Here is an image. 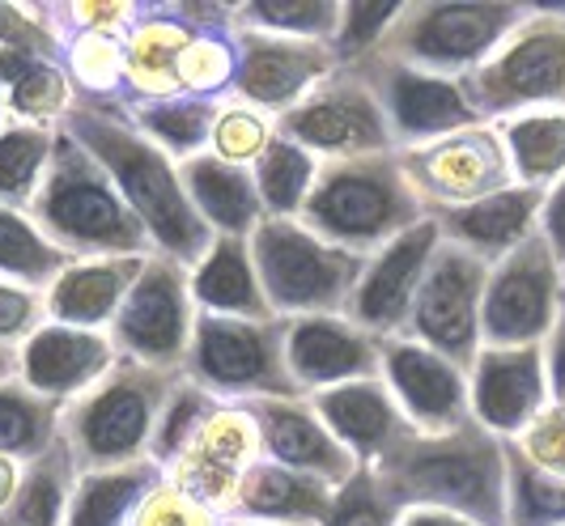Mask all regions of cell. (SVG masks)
Returning a JSON list of instances; mask_svg holds the SVG:
<instances>
[{"label":"cell","instance_id":"7","mask_svg":"<svg viewBox=\"0 0 565 526\" xmlns=\"http://www.w3.org/2000/svg\"><path fill=\"white\" fill-rule=\"evenodd\" d=\"M252 259L277 319L344 314L366 277V255L323 243L298 217H264L252 234Z\"/></svg>","mask_w":565,"mask_h":526},{"label":"cell","instance_id":"50","mask_svg":"<svg viewBox=\"0 0 565 526\" xmlns=\"http://www.w3.org/2000/svg\"><path fill=\"white\" fill-rule=\"evenodd\" d=\"M544 369H548V404L565 408V305L548 340H544Z\"/></svg>","mask_w":565,"mask_h":526},{"label":"cell","instance_id":"52","mask_svg":"<svg viewBox=\"0 0 565 526\" xmlns=\"http://www.w3.org/2000/svg\"><path fill=\"white\" fill-rule=\"evenodd\" d=\"M399 526H481V523H472L463 514H451V509H404Z\"/></svg>","mask_w":565,"mask_h":526},{"label":"cell","instance_id":"25","mask_svg":"<svg viewBox=\"0 0 565 526\" xmlns=\"http://www.w3.org/2000/svg\"><path fill=\"white\" fill-rule=\"evenodd\" d=\"M204 4H141L137 26L128 30V107L183 98L179 64L192 47Z\"/></svg>","mask_w":565,"mask_h":526},{"label":"cell","instance_id":"18","mask_svg":"<svg viewBox=\"0 0 565 526\" xmlns=\"http://www.w3.org/2000/svg\"><path fill=\"white\" fill-rule=\"evenodd\" d=\"M255 459H264L255 420L243 412V404H222L167 471V484L226 518Z\"/></svg>","mask_w":565,"mask_h":526},{"label":"cell","instance_id":"40","mask_svg":"<svg viewBox=\"0 0 565 526\" xmlns=\"http://www.w3.org/2000/svg\"><path fill=\"white\" fill-rule=\"evenodd\" d=\"M507 526H565V475L536 468L514 438H507Z\"/></svg>","mask_w":565,"mask_h":526},{"label":"cell","instance_id":"43","mask_svg":"<svg viewBox=\"0 0 565 526\" xmlns=\"http://www.w3.org/2000/svg\"><path fill=\"white\" fill-rule=\"evenodd\" d=\"M277 132V119L268 111H255L238 98H226L222 111H217V124H213V144L209 153L226 158V162H238V167H252L255 158L264 153V144Z\"/></svg>","mask_w":565,"mask_h":526},{"label":"cell","instance_id":"13","mask_svg":"<svg viewBox=\"0 0 565 526\" xmlns=\"http://www.w3.org/2000/svg\"><path fill=\"white\" fill-rule=\"evenodd\" d=\"M484 280H489V264H481L477 255L438 243L425 280L417 289V302L408 310L404 332L408 340H417L425 348L443 353L455 361L459 369L472 374V365L481 357V305H484Z\"/></svg>","mask_w":565,"mask_h":526},{"label":"cell","instance_id":"37","mask_svg":"<svg viewBox=\"0 0 565 526\" xmlns=\"http://www.w3.org/2000/svg\"><path fill=\"white\" fill-rule=\"evenodd\" d=\"M64 404L30 390L22 378L0 383V454L30 463L60 438Z\"/></svg>","mask_w":565,"mask_h":526},{"label":"cell","instance_id":"24","mask_svg":"<svg viewBox=\"0 0 565 526\" xmlns=\"http://www.w3.org/2000/svg\"><path fill=\"white\" fill-rule=\"evenodd\" d=\"M319 420L340 438V446L362 463V468H379L399 442L413 438L408 416L399 412L392 387L379 378H358V383H340V387H323L307 395Z\"/></svg>","mask_w":565,"mask_h":526},{"label":"cell","instance_id":"10","mask_svg":"<svg viewBox=\"0 0 565 526\" xmlns=\"http://www.w3.org/2000/svg\"><path fill=\"white\" fill-rule=\"evenodd\" d=\"M192 328H196L192 268L153 250L107 335L115 340L119 357L141 361L149 369L183 374L188 348H192Z\"/></svg>","mask_w":565,"mask_h":526},{"label":"cell","instance_id":"31","mask_svg":"<svg viewBox=\"0 0 565 526\" xmlns=\"http://www.w3.org/2000/svg\"><path fill=\"white\" fill-rule=\"evenodd\" d=\"M167 480V468L149 454L111 471H85L73 489L64 526H128L145 501L153 497Z\"/></svg>","mask_w":565,"mask_h":526},{"label":"cell","instance_id":"9","mask_svg":"<svg viewBox=\"0 0 565 526\" xmlns=\"http://www.w3.org/2000/svg\"><path fill=\"white\" fill-rule=\"evenodd\" d=\"M285 323L289 319H230L196 310L183 374L222 404H247L268 395L294 399L302 390L285 365Z\"/></svg>","mask_w":565,"mask_h":526},{"label":"cell","instance_id":"30","mask_svg":"<svg viewBox=\"0 0 565 526\" xmlns=\"http://www.w3.org/2000/svg\"><path fill=\"white\" fill-rule=\"evenodd\" d=\"M192 302L204 314L277 319L264 285H259V272H255L252 238H230V234L213 238V250L192 268Z\"/></svg>","mask_w":565,"mask_h":526},{"label":"cell","instance_id":"12","mask_svg":"<svg viewBox=\"0 0 565 526\" xmlns=\"http://www.w3.org/2000/svg\"><path fill=\"white\" fill-rule=\"evenodd\" d=\"M277 132L302 144L319 162L337 158H366V153H396L387 115L379 107L370 82L344 64L328 82H319L285 115H277Z\"/></svg>","mask_w":565,"mask_h":526},{"label":"cell","instance_id":"54","mask_svg":"<svg viewBox=\"0 0 565 526\" xmlns=\"http://www.w3.org/2000/svg\"><path fill=\"white\" fill-rule=\"evenodd\" d=\"M9 378H18V348L0 344V383H9Z\"/></svg>","mask_w":565,"mask_h":526},{"label":"cell","instance_id":"32","mask_svg":"<svg viewBox=\"0 0 565 526\" xmlns=\"http://www.w3.org/2000/svg\"><path fill=\"white\" fill-rule=\"evenodd\" d=\"M77 480L82 471L73 463V450L64 446V438H56L39 459L22 463L18 493L4 505L0 526H64Z\"/></svg>","mask_w":565,"mask_h":526},{"label":"cell","instance_id":"48","mask_svg":"<svg viewBox=\"0 0 565 526\" xmlns=\"http://www.w3.org/2000/svg\"><path fill=\"white\" fill-rule=\"evenodd\" d=\"M222 523H226L222 514H213L209 505L183 497L179 489H170L167 480H162V489L145 501L141 509H137V518L128 526H222Z\"/></svg>","mask_w":565,"mask_h":526},{"label":"cell","instance_id":"4","mask_svg":"<svg viewBox=\"0 0 565 526\" xmlns=\"http://www.w3.org/2000/svg\"><path fill=\"white\" fill-rule=\"evenodd\" d=\"M429 208L413 192L399 153H366V158H337L319 162L311 195L298 222L323 243L344 247L353 255H379L399 234L422 225Z\"/></svg>","mask_w":565,"mask_h":526},{"label":"cell","instance_id":"57","mask_svg":"<svg viewBox=\"0 0 565 526\" xmlns=\"http://www.w3.org/2000/svg\"><path fill=\"white\" fill-rule=\"evenodd\" d=\"M562 280H565V268H562Z\"/></svg>","mask_w":565,"mask_h":526},{"label":"cell","instance_id":"16","mask_svg":"<svg viewBox=\"0 0 565 526\" xmlns=\"http://www.w3.org/2000/svg\"><path fill=\"white\" fill-rule=\"evenodd\" d=\"M353 68L374 89L379 107L387 115L396 149H417V144H429V140L481 124L477 111L468 107V98H463V85L451 82V77H434V73L383 60L374 52L366 60H358Z\"/></svg>","mask_w":565,"mask_h":526},{"label":"cell","instance_id":"19","mask_svg":"<svg viewBox=\"0 0 565 526\" xmlns=\"http://www.w3.org/2000/svg\"><path fill=\"white\" fill-rule=\"evenodd\" d=\"M438 243H443V229L434 217H425L422 225L399 234L396 243H387L379 255H370L366 277L358 285L344 319L358 323L362 332L379 335V340H392L404 332L408 310L417 302V289H422L425 268H429Z\"/></svg>","mask_w":565,"mask_h":526},{"label":"cell","instance_id":"46","mask_svg":"<svg viewBox=\"0 0 565 526\" xmlns=\"http://www.w3.org/2000/svg\"><path fill=\"white\" fill-rule=\"evenodd\" d=\"M0 47L43 60L64 56V43L52 26V4H0Z\"/></svg>","mask_w":565,"mask_h":526},{"label":"cell","instance_id":"29","mask_svg":"<svg viewBox=\"0 0 565 526\" xmlns=\"http://www.w3.org/2000/svg\"><path fill=\"white\" fill-rule=\"evenodd\" d=\"M179 179H183V192L192 200V208L204 217L213 234L252 238L255 225L268 217L252 167L226 162L217 153H196V158L179 162Z\"/></svg>","mask_w":565,"mask_h":526},{"label":"cell","instance_id":"35","mask_svg":"<svg viewBox=\"0 0 565 526\" xmlns=\"http://www.w3.org/2000/svg\"><path fill=\"white\" fill-rule=\"evenodd\" d=\"M77 259L60 250L39 225L30 222L26 208L0 204V280L26 285V289H52Z\"/></svg>","mask_w":565,"mask_h":526},{"label":"cell","instance_id":"8","mask_svg":"<svg viewBox=\"0 0 565 526\" xmlns=\"http://www.w3.org/2000/svg\"><path fill=\"white\" fill-rule=\"evenodd\" d=\"M527 4L484 0V4H404L374 56L422 68L434 77L463 82L502 47L523 22Z\"/></svg>","mask_w":565,"mask_h":526},{"label":"cell","instance_id":"55","mask_svg":"<svg viewBox=\"0 0 565 526\" xmlns=\"http://www.w3.org/2000/svg\"><path fill=\"white\" fill-rule=\"evenodd\" d=\"M9 119V85H4V73H0V128Z\"/></svg>","mask_w":565,"mask_h":526},{"label":"cell","instance_id":"23","mask_svg":"<svg viewBox=\"0 0 565 526\" xmlns=\"http://www.w3.org/2000/svg\"><path fill=\"white\" fill-rule=\"evenodd\" d=\"M115 361H119V348L107 332L43 323L18 348V378L56 404H73L77 395L111 374Z\"/></svg>","mask_w":565,"mask_h":526},{"label":"cell","instance_id":"6","mask_svg":"<svg viewBox=\"0 0 565 526\" xmlns=\"http://www.w3.org/2000/svg\"><path fill=\"white\" fill-rule=\"evenodd\" d=\"M459 85L481 124L565 111V4H527L502 47Z\"/></svg>","mask_w":565,"mask_h":526},{"label":"cell","instance_id":"33","mask_svg":"<svg viewBox=\"0 0 565 526\" xmlns=\"http://www.w3.org/2000/svg\"><path fill=\"white\" fill-rule=\"evenodd\" d=\"M128 115V124L149 137L170 162H188L196 153H209L213 144V124H217V111L222 103L213 98H158V103H132V107H119Z\"/></svg>","mask_w":565,"mask_h":526},{"label":"cell","instance_id":"21","mask_svg":"<svg viewBox=\"0 0 565 526\" xmlns=\"http://www.w3.org/2000/svg\"><path fill=\"white\" fill-rule=\"evenodd\" d=\"M379 335L362 332L344 314H302L285 323V365L302 395L383 374Z\"/></svg>","mask_w":565,"mask_h":526},{"label":"cell","instance_id":"36","mask_svg":"<svg viewBox=\"0 0 565 526\" xmlns=\"http://www.w3.org/2000/svg\"><path fill=\"white\" fill-rule=\"evenodd\" d=\"M510 167L523 187H553L565 179V111H532L502 119Z\"/></svg>","mask_w":565,"mask_h":526},{"label":"cell","instance_id":"56","mask_svg":"<svg viewBox=\"0 0 565 526\" xmlns=\"http://www.w3.org/2000/svg\"><path fill=\"white\" fill-rule=\"evenodd\" d=\"M222 526H264V523H238V518H226Z\"/></svg>","mask_w":565,"mask_h":526},{"label":"cell","instance_id":"17","mask_svg":"<svg viewBox=\"0 0 565 526\" xmlns=\"http://www.w3.org/2000/svg\"><path fill=\"white\" fill-rule=\"evenodd\" d=\"M379 353H383V383L392 387L413 433L438 438V433H455L468 420H477L468 369H459L455 361L408 340V335L383 340Z\"/></svg>","mask_w":565,"mask_h":526},{"label":"cell","instance_id":"1","mask_svg":"<svg viewBox=\"0 0 565 526\" xmlns=\"http://www.w3.org/2000/svg\"><path fill=\"white\" fill-rule=\"evenodd\" d=\"M60 128L73 132L107 167L115 187L124 192L132 213L149 229L153 250L179 259L183 268H196L200 259L213 250L217 234L192 208V200L183 192V179H179V162H170L153 140L141 137L119 107H98V103L73 98Z\"/></svg>","mask_w":565,"mask_h":526},{"label":"cell","instance_id":"39","mask_svg":"<svg viewBox=\"0 0 565 526\" xmlns=\"http://www.w3.org/2000/svg\"><path fill=\"white\" fill-rule=\"evenodd\" d=\"M252 174L268 217H298L315 179H319V158L307 153L302 144H294L289 137H281V132H273L264 153L252 162Z\"/></svg>","mask_w":565,"mask_h":526},{"label":"cell","instance_id":"14","mask_svg":"<svg viewBox=\"0 0 565 526\" xmlns=\"http://www.w3.org/2000/svg\"><path fill=\"white\" fill-rule=\"evenodd\" d=\"M396 153L413 192L422 195L429 213L477 204L484 195L507 192L519 183L498 124H477V128L438 137L417 149H396Z\"/></svg>","mask_w":565,"mask_h":526},{"label":"cell","instance_id":"49","mask_svg":"<svg viewBox=\"0 0 565 526\" xmlns=\"http://www.w3.org/2000/svg\"><path fill=\"white\" fill-rule=\"evenodd\" d=\"M523 446V454L544 468L548 475H565V408L562 404H548L544 412L523 429V438H514Z\"/></svg>","mask_w":565,"mask_h":526},{"label":"cell","instance_id":"42","mask_svg":"<svg viewBox=\"0 0 565 526\" xmlns=\"http://www.w3.org/2000/svg\"><path fill=\"white\" fill-rule=\"evenodd\" d=\"M222 408V399L217 395H209V390L192 383L188 374H179V383L170 390L167 408L158 416V429H153V442H149V459L153 463H162V468H174L179 463V454L192 446L200 429L209 425V416Z\"/></svg>","mask_w":565,"mask_h":526},{"label":"cell","instance_id":"28","mask_svg":"<svg viewBox=\"0 0 565 526\" xmlns=\"http://www.w3.org/2000/svg\"><path fill=\"white\" fill-rule=\"evenodd\" d=\"M149 255H115V259H77L64 277L47 289V314L64 328L107 332L128 302L132 285L141 280Z\"/></svg>","mask_w":565,"mask_h":526},{"label":"cell","instance_id":"26","mask_svg":"<svg viewBox=\"0 0 565 526\" xmlns=\"http://www.w3.org/2000/svg\"><path fill=\"white\" fill-rule=\"evenodd\" d=\"M544 187H523L514 183L507 192H493L477 200V204H459V208H438L429 213L438 229H443V243L477 255L481 264H498L507 259L514 247H523L532 234L540 229V213H544Z\"/></svg>","mask_w":565,"mask_h":526},{"label":"cell","instance_id":"45","mask_svg":"<svg viewBox=\"0 0 565 526\" xmlns=\"http://www.w3.org/2000/svg\"><path fill=\"white\" fill-rule=\"evenodd\" d=\"M399 9H404V0H353V4H344L340 30H337V39H332L340 68L366 60L370 52L383 43V34L392 30V22L399 18Z\"/></svg>","mask_w":565,"mask_h":526},{"label":"cell","instance_id":"38","mask_svg":"<svg viewBox=\"0 0 565 526\" xmlns=\"http://www.w3.org/2000/svg\"><path fill=\"white\" fill-rule=\"evenodd\" d=\"M56 128L47 124H26V119H4L0 128V204L30 208L34 192L43 187V174L52 167L56 149Z\"/></svg>","mask_w":565,"mask_h":526},{"label":"cell","instance_id":"53","mask_svg":"<svg viewBox=\"0 0 565 526\" xmlns=\"http://www.w3.org/2000/svg\"><path fill=\"white\" fill-rule=\"evenodd\" d=\"M18 480H22V463L0 454V514H4V505L13 501V493H18Z\"/></svg>","mask_w":565,"mask_h":526},{"label":"cell","instance_id":"27","mask_svg":"<svg viewBox=\"0 0 565 526\" xmlns=\"http://www.w3.org/2000/svg\"><path fill=\"white\" fill-rule=\"evenodd\" d=\"M337 489L307 471L281 468L273 459H255L238 484V497L226 518L264 526H323L332 514Z\"/></svg>","mask_w":565,"mask_h":526},{"label":"cell","instance_id":"5","mask_svg":"<svg viewBox=\"0 0 565 526\" xmlns=\"http://www.w3.org/2000/svg\"><path fill=\"white\" fill-rule=\"evenodd\" d=\"M174 383L179 374L170 369H149L141 361L119 357L103 383L64 404L60 438L73 450L77 471H111L145 459Z\"/></svg>","mask_w":565,"mask_h":526},{"label":"cell","instance_id":"34","mask_svg":"<svg viewBox=\"0 0 565 526\" xmlns=\"http://www.w3.org/2000/svg\"><path fill=\"white\" fill-rule=\"evenodd\" d=\"M0 73L9 85V115L26 124H47L56 128L73 107V82L60 60L26 56V52H4L0 47Z\"/></svg>","mask_w":565,"mask_h":526},{"label":"cell","instance_id":"3","mask_svg":"<svg viewBox=\"0 0 565 526\" xmlns=\"http://www.w3.org/2000/svg\"><path fill=\"white\" fill-rule=\"evenodd\" d=\"M30 222L73 259L153 255V238L132 204L115 187L107 167L73 132H56L52 167L30 200Z\"/></svg>","mask_w":565,"mask_h":526},{"label":"cell","instance_id":"22","mask_svg":"<svg viewBox=\"0 0 565 526\" xmlns=\"http://www.w3.org/2000/svg\"><path fill=\"white\" fill-rule=\"evenodd\" d=\"M468 383H472V416L484 429L498 438H523V429L548 408L544 344L481 348Z\"/></svg>","mask_w":565,"mask_h":526},{"label":"cell","instance_id":"44","mask_svg":"<svg viewBox=\"0 0 565 526\" xmlns=\"http://www.w3.org/2000/svg\"><path fill=\"white\" fill-rule=\"evenodd\" d=\"M399 514L404 505L383 489L374 468H358V475L337 489L332 514L323 526H399Z\"/></svg>","mask_w":565,"mask_h":526},{"label":"cell","instance_id":"15","mask_svg":"<svg viewBox=\"0 0 565 526\" xmlns=\"http://www.w3.org/2000/svg\"><path fill=\"white\" fill-rule=\"evenodd\" d=\"M337 68L340 60L332 43L234 26V85H230V98L277 119L289 107H298L315 85L328 82Z\"/></svg>","mask_w":565,"mask_h":526},{"label":"cell","instance_id":"2","mask_svg":"<svg viewBox=\"0 0 565 526\" xmlns=\"http://www.w3.org/2000/svg\"><path fill=\"white\" fill-rule=\"evenodd\" d=\"M374 475L404 509H451L481 526H507V438L468 420L455 433L399 442Z\"/></svg>","mask_w":565,"mask_h":526},{"label":"cell","instance_id":"47","mask_svg":"<svg viewBox=\"0 0 565 526\" xmlns=\"http://www.w3.org/2000/svg\"><path fill=\"white\" fill-rule=\"evenodd\" d=\"M43 323H52L47 293L13 285V280H0V344H18L22 348Z\"/></svg>","mask_w":565,"mask_h":526},{"label":"cell","instance_id":"41","mask_svg":"<svg viewBox=\"0 0 565 526\" xmlns=\"http://www.w3.org/2000/svg\"><path fill=\"white\" fill-rule=\"evenodd\" d=\"M344 4L332 0H247V4H230V18L238 30H268L285 39H315V43H332L340 30Z\"/></svg>","mask_w":565,"mask_h":526},{"label":"cell","instance_id":"51","mask_svg":"<svg viewBox=\"0 0 565 526\" xmlns=\"http://www.w3.org/2000/svg\"><path fill=\"white\" fill-rule=\"evenodd\" d=\"M540 234H544V243L553 247L557 264L565 268V179H562V183H553V187H548V195H544Z\"/></svg>","mask_w":565,"mask_h":526},{"label":"cell","instance_id":"11","mask_svg":"<svg viewBox=\"0 0 565 526\" xmlns=\"http://www.w3.org/2000/svg\"><path fill=\"white\" fill-rule=\"evenodd\" d=\"M565 305L562 264L544 234H532L523 247L498 259L484 280L481 340L484 348H523L544 344Z\"/></svg>","mask_w":565,"mask_h":526},{"label":"cell","instance_id":"20","mask_svg":"<svg viewBox=\"0 0 565 526\" xmlns=\"http://www.w3.org/2000/svg\"><path fill=\"white\" fill-rule=\"evenodd\" d=\"M243 412L255 420V433H259V450L264 459L281 463V468L307 471L315 480L344 489L353 475H358V459L340 446V438L319 420V412L311 408L307 395H294V399H247Z\"/></svg>","mask_w":565,"mask_h":526}]
</instances>
